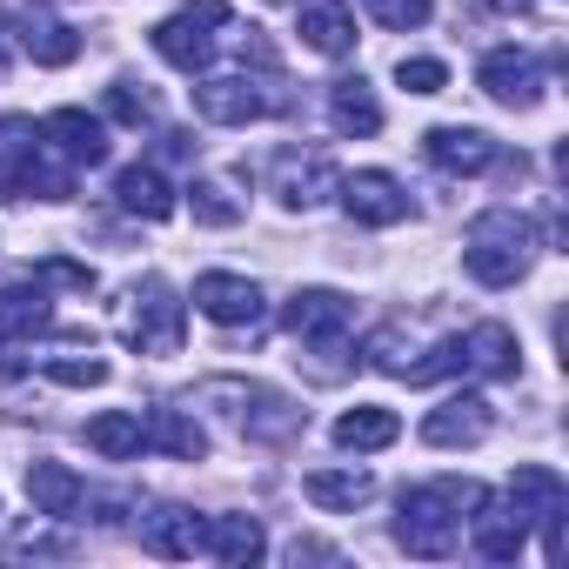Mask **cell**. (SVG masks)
Returning <instances> with one entry per match:
<instances>
[{
    "label": "cell",
    "instance_id": "1f68e13d",
    "mask_svg": "<svg viewBox=\"0 0 569 569\" xmlns=\"http://www.w3.org/2000/svg\"><path fill=\"white\" fill-rule=\"evenodd\" d=\"M362 8L382 21V28H396V34H409V28H422L429 14H436V0H362Z\"/></svg>",
    "mask_w": 569,
    "mask_h": 569
},
{
    "label": "cell",
    "instance_id": "52a82bcc",
    "mask_svg": "<svg viewBox=\"0 0 569 569\" xmlns=\"http://www.w3.org/2000/svg\"><path fill=\"white\" fill-rule=\"evenodd\" d=\"M349 296H336V289H296L289 296V309H281V329H289L296 342H342L349 336Z\"/></svg>",
    "mask_w": 569,
    "mask_h": 569
},
{
    "label": "cell",
    "instance_id": "836d02e7",
    "mask_svg": "<svg viewBox=\"0 0 569 569\" xmlns=\"http://www.w3.org/2000/svg\"><path fill=\"white\" fill-rule=\"evenodd\" d=\"M108 114H121V121H134V128H141L154 108H148V94H134V81H114V88H108Z\"/></svg>",
    "mask_w": 569,
    "mask_h": 569
},
{
    "label": "cell",
    "instance_id": "9a60e30c",
    "mask_svg": "<svg viewBox=\"0 0 569 569\" xmlns=\"http://www.w3.org/2000/svg\"><path fill=\"white\" fill-rule=\"evenodd\" d=\"M509 502H516L522 522H556V516H569V482L542 462H522L509 476Z\"/></svg>",
    "mask_w": 569,
    "mask_h": 569
},
{
    "label": "cell",
    "instance_id": "8992f818",
    "mask_svg": "<svg viewBox=\"0 0 569 569\" xmlns=\"http://www.w3.org/2000/svg\"><path fill=\"white\" fill-rule=\"evenodd\" d=\"M336 194H342L349 221H362V228H396V221H409V188H402L396 174H382V168H362V174L336 181Z\"/></svg>",
    "mask_w": 569,
    "mask_h": 569
},
{
    "label": "cell",
    "instance_id": "d4e9b609",
    "mask_svg": "<svg viewBox=\"0 0 569 569\" xmlns=\"http://www.w3.org/2000/svg\"><path fill=\"white\" fill-rule=\"evenodd\" d=\"M21 54H34L41 68H68L81 54V34L68 21H54V14H28L21 21Z\"/></svg>",
    "mask_w": 569,
    "mask_h": 569
},
{
    "label": "cell",
    "instance_id": "d6986e66",
    "mask_svg": "<svg viewBox=\"0 0 569 569\" xmlns=\"http://www.w3.org/2000/svg\"><path fill=\"white\" fill-rule=\"evenodd\" d=\"M141 549H154V556H201L208 549V522L194 509H161V516H148Z\"/></svg>",
    "mask_w": 569,
    "mask_h": 569
},
{
    "label": "cell",
    "instance_id": "ba28073f",
    "mask_svg": "<svg viewBox=\"0 0 569 569\" xmlns=\"http://www.w3.org/2000/svg\"><path fill=\"white\" fill-rule=\"evenodd\" d=\"M194 108H201V121L248 128V121L268 114V94H261L248 74H201V81H194Z\"/></svg>",
    "mask_w": 569,
    "mask_h": 569
},
{
    "label": "cell",
    "instance_id": "4dcf8cb0",
    "mask_svg": "<svg viewBox=\"0 0 569 569\" xmlns=\"http://www.w3.org/2000/svg\"><path fill=\"white\" fill-rule=\"evenodd\" d=\"M54 382H68V389H101L108 382V362H94V356H48L41 362Z\"/></svg>",
    "mask_w": 569,
    "mask_h": 569
},
{
    "label": "cell",
    "instance_id": "83f0119b",
    "mask_svg": "<svg viewBox=\"0 0 569 569\" xmlns=\"http://www.w3.org/2000/svg\"><path fill=\"white\" fill-rule=\"evenodd\" d=\"M141 429H148V442H154V449H168L174 462H201V456H208V436H201L181 409H154Z\"/></svg>",
    "mask_w": 569,
    "mask_h": 569
},
{
    "label": "cell",
    "instance_id": "8fae6325",
    "mask_svg": "<svg viewBox=\"0 0 569 569\" xmlns=\"http://www.w3.org/2000/svg\"><path fill=\"white\" fill-rule=\"evenodd\" d=\"M41 141H48L68 168H101V161H108V128H101L94 114H81V108H54V114L41 121Z\"/></svg>",
    "mask_w": 569,
    "mask_h": 569
},
{
    "label": "cell",
    "instance_id": "f1b7e54d",
    "mask_svg": "<svg viewBox=\"0 0 569 569\" xmlns=\"http://www.w3.org/2000/svg\"><path fill=\"white\" fill-rule=\"evenodd\" d=\"M302 489H309V502H316V509H362L376 482H369L362 469H316Z\"/></svg>",
    "mask_w": 569,
    "mask_h": 569
},
{
    "label": "cell",
    "instance_id": "5b68a950",
    "mask_svg": "<svg viewBox=\"0 0 569 569\" xmlns=\"http://www.w3.org/2000/svg\"><path fill=\"white\" fill-rule=\"evenodd\" d=\"M201 396H214V402H234V422L248 429V436H268V442H281V436H296L302 429V409H289L274 389H254V382H208Z\"/></svg>",
    "mask_w": 569,
    "mask_h": 569
},
{
    "label": "cell",
    "instance_id": "277c9868",
    "mask_svg": "<svg viewBox=\"0 0 569 569\" xmlns=\"http://www.w3.org/2000/svg\"><path fill=\"white\" fill-rule=\"evenodd\" d=\"M128 342L141 356H174L181 349V302L161 274H148L134 289V309H128Z\"/></svg>",
    "mask_w": 569,
    "mask_h": 569
},
{
    "label": "cell",
    "instance_id": "d6a6232c",
    "mask_svg": "<svg viewBox=\"0 0 569 569\" xmlns=\"http://www.w3.org/2000/svg\"><path fill=\"white\" fill-rule=\"evenodd\" d=\"M396 81H402L409 94H442V88H449V68H442V61H422V54H416V61L402 54V68H396Z\"/></svg>",
    "mask_w": 569,
    "mask_h": 569
},
{
    "label": "cell",
    "instance_id": "603a6c76",
    "mask_svg": "<svg viewBox=\"0 0 569 569\" xmlns=\"http://www.w3.org/2000/svg\"><path fill=\"white\" fill-rule=\"evenodd\" d=\"M28 496H34L41 516H74V509L88 502V489H81V476H74L68 462H34V469H28Z\"/></svg>",
    "mask_w": 569,
    "mask_h": 569
},
{
    "label": "cell",
    "instance_id": "74e56055",
    "mask_svg": "<svg viewBox=\"0 0 569 569\" xmlns=\"http://www.w3.org/2000/svg\"><path fill=\"white\" fill-rule=\"evenodd\" d=\"M482 8H489V14H529L536 0H482Z\"/></svg>",
    "mask_w": 569,
    "mask_h": 569
},
{
    "label": "cell",
    "instance_id": "ac0fdd59",
    "mask_svg": "<svg viewBox=\"0 0 569 569\" xmlns=\"http://www.w3.org/2000/svg\"><path fill=\"white\" fill-rule=\"evenodd\" d=\"M336 181H342V174H336L322 154H309V161L289 154V161H281V174H274V194L289 201V208H322V201L336 194Z\"/></svg>",
    "mask_w": 569,
    "mask_h": 569
},
{
    "label": "cell",
    "instance_id": "8d00e7d4",
    "mask_svg": "<svg viewBox=\"0 0 569 569\" xmlns=\"http://www.w3.org/2000/svg\"><path fill=\"white\" fill-rule=\"evenodd\" d=\"M14 48H21V34H14V14H8V8H0V61H8Z\"/></svg>",
    "mask_w": 569,
    "mask_h": 569
},
{
    "label": "cell",
    "instance_id": "9c48e42d",
    "mask_svg": "<svg viewBox=\"0 0 569 569\" xmlns=\"http://www.w3.org/2000/svg\"><path fill=\"white\" fill-rule=\"evenodd\" d=\"M194 309L208 316V322H221V329H254L261 322V289L248 274H201L194 281Z\"/></svg>",
    "mask_w": 569,
    "mask_h": 569
},
{
    "label": "cell",
    "instance_id": "4316f807",
    "mask_svg": "<svg viewBox=\"0 0 569 569\" xmlns=\"http://www.w3.org/2000/svg\"><path fill=\"white\" fill-rule=\"evenodd\" d=\"M88 449L94 456H108V462H128V456H141L148 449V429H141V416H94L88 422Z\"/></svg>",
    "mask_w": 569,
    "mask_h": 569
},
{
    "label": "cell",
    "instance_id": "484cf974",
    "mask_svg": "<svg viewBox=\"0 0 569 569\" xmlns=\"http://www.w3.org/2000/svg\"><path fill=\"white\" fill-rule=\"evenodd\" d=\"M208 549H214L221 562L248 569V562H261V556H268V536H261V522H254V516H214V522H208Z\"/></svg>",
    "mask_w": 569,
    "mask_h": 569
},
{
    "label": "cell",
    "instance_id": "ffe728a7",
    "mask_svg": "<svg viewBox=\"0 0 569 569\" xmlns=\"http://www.w3.org/2000/svg\"><path fill=\"white\" fill-rule=\"evenodd\" d=\"M522 542H529V522H522L516 509H496V502L482 496V502H476V549H482L489 562H516Z\"/></svg>",
    "mask_w": 569,
    "mask_h": 569
},
{
    "label": "cell",
    "instance_id": "d590c367",
    "mask_svg": "<svg viewBox=\"0 0 569 569\" xmlns=\"http://www.w3.org/2000/svg\"><path fill=\"white\" fill-rule=\"evenodd\" d=\"M369 362H376V369H389V376H402V329L369 336Z\"/></svg>",
    "mask_w": 569,
    "mask_h": 569
},
{
    "label": "cell",
    "instance_id": "6da1fadb",
    "mask_svg": "<svg viewBox=\"0 0 569 569\" xmlns=\"http://www.w3.org/2000/svg\"><path fill=\"white\" fill-rule=\"evenodd\" d=\"M489 489L482 482H429V489H402V516H396V542L409 556H456L462 542V509H476Z\"/></svg>",
    "mask_w": 569,
    "mask_h": 569
},
{
    "label": "cell",
    "instance_id": "2e32d148",
    "mask_svg": "<svg viewBox=\"0 0 569 569\" xmlns=\"http://www.w3.org/2000/svg\"><path fill=\"white\" fill-rule=\"evenodd\" d=\"M456 349H462L469 376H516L522 369V349H516V336L502 322H476L469 336H456Z\"/></svg>",
    "mask_w": 569,
    "mask_h": 569
},
{
    "label": "cell",
    "instance_id": "f546056e",
    "mask_svg": "<svg viewBox=\"0 0 569 569\" xmlns=\"http://www.w3.org/2000/svg\"><path fill=\"white\" fill-rule=\"evenodd\" d=\"M188 208H194V221H208V228H234V221H241V201H234L221 181H194V188H188Z\"/></svg>",
    "mask_w": 569,
    "mask_h": 569
},
{
    "label": "cell",
    "instance_id": "7c38bea8",
    "mask_svg": "<svg viewBox=\"0 0 569 569\" xmlns=\"http://www.w3.org/2000/svg\"><path fill=\"white\" fill-rule=\"evenodd\" d=\"M489 436V402L482 396H449L442 409L422 416V442L429 449H476Z\"/></svg>",
    "mask_w": 569,
    "mask_h": 569
},
{
    "label": "cell",
    "instance_id": "3957f363",
    "mask_svg": "<svg viewBox=\"0 0 569 569\" xmlns=\"http://www.w3.org/2000/svg\"><path fill=\"white\" fill-rule=\"evenodd\" d=\"M214 28H228V8H221V0H188L181 14H168V21L154 28V54H161L168 68H181V74H201V68L214 61Z\"/></svg>",
    "mask_w": 569,
    "mask_h": 569
},
{
    "label": "cell",
    "instance_id": "cb8c5ba5",
    "mask_svg": "<svg viewBox=\"0 0 569 569\" xmlns=\"http://www.w3.org/2000/svg\"><path fill=\"white\" fill-rule=\"evenodd\" d=\"M302 41L316 54H349L356 48V21L342 0H302Z\"/></svg>",
    "mask_w": 569,
    "mask_h": 569
},
{
    "label": "cell",
    "instance_id": "f35d334b",
    "mask_svg": "<svg viewBox=\"0 0 569 569\" xmlns=\"http://www.w3.org/2000/svg\"><path fill=\"white\" fill-rule=\"evenodd\" d=\"M0 194H8V181H0Z\"/></svg>",
    "mask_w": 569,
    "mask_h": 569
},
{
    "label": "cell",
    "instance_id": "e575fe53",
    "mask_svg": "<svg viewBox=\"0 0 569 569\" xmlns=\"http://www.w3.org/2000/svg\"><path fill=\"white\" fill-rule=\"evenodd\" d=\"M34 274H41V281H61V289H81V296L94 289V268H81V261H41Z\"/></svg>",
    "mask_w": 569,
    "mask_h": 569
},
{
    "label": "cell",
    "instance_id": "7402d4cb",
    "mask_svg": "<svg viewBox=\"0 0 569 569\" xmlns=\"http://www.w3.org/2000/svg\"><path fill=\"white\" fill-rule=\"evenodd\" d=\"M396 436H402V422H396V409H382V402H362V409H342V416H336V442L356 449V456H362V449H389Z\"/></svg>",
    "mask_w": 569,
    "mask_h": 569
},
{
    "label": "cell",
    "instance_id": "7a4b0ae2",
    "mask_svg": "<svg viewBox=\"0 0 569 569\" xmlns=\"http://www.w3.org/2000/svg\"><path fill=\"white\" fill-rule=\"evenodd\" d=\"M462 261H469V274L482 281V289H509V281H522L529 261H536V228H529L522 214H509V208H489V214L469 228Z\"/></svg>",
    "mask_w": 569,
    "mask_h": 569
},
{
    "label": "cell",
    "instance_id": "4fadbf2b",
    "mask_svg": "<svg viewBox=\"0 0 569 569\" xmlns=\"http://www.w3.org/2000/svg\"><path fill=\"white\" fill-rule=\"evenodd\" d=\"M48 322H54V302H48V281H41V274L14 281V289H0V349L41 336Z\"/></svg>",
    "mask_w": 569,
    "mask_h": 569
},
{
    "label": "cell",
    "instance_id": "e0dca14e",
    "mask_svg": "<svg viewBox=\"0 0 569 569\" xmlns=\"http://www.w3.org/2000/svg\"><path fill=\"white\" fill-rule=\"evenodd\" d=\"M114 201H121L128 214H141V221H168V214H174V188L161 181V168H154V161L121 168V174H114Z\"/></svg>",
    "mask_w": 569,
    "mask_h": 569
},
{
    "label": "cell",
    "instance_id": "5bb4252c",
    "mask_svg": "<svg viewBox=\"0 0 569 569\" xmlns=\"http://www.w3.org/2000/svg\"><path fill=\"white\" fill-rule=\"evenodd\" d=\"M422 154L442 168V174H482V168H496V141L482 134V128H429L422 134Z\"/></svg>",
    "mask_w": 569,
    "mask_h": 569
},
{
    "label": "cell",
    "instance_id": "44dd1931",
    "mask_svg": "<svg viewBox=\"0 0 569 569\" xmlns=\"http://www.w3.org/2000/svg\"><path fill=\"white\" fill-rule=\"evenodd\" d=\"M329 121H336V134H356V141L382 128V108H376V94H369L362 74H349V81L329 88Z\"/></svg>",
    "mask_w": 569,
    "mask_h": 569
},
{
    "label": "cell",
    "instance_id": "30bf717a",
    "mask_svg": "<svg viewBox=\"0 0 569 569\" xmlns=\"http://www.w3.org/2000/svg\"><path fill=\"white\" fill-rule=\"evenodd\" d=\"M476 81H482V94H489V101H502V108H536V101H542V68H536L529 54H516V48L482 54Z\"/></svg>",
    "mask_w": 569,
    "mask_h": 569
}]
</instances>
